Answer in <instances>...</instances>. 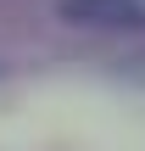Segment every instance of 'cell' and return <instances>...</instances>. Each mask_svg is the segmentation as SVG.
Segmentation results:
<instances>
[{
    "label": "cell",
    "instance_id": "obj_1",
    "mask_svg": "<svg viewBox=\"0 0 145 151\" xmlns=\"http://www.w3.org/2000/svg\"><path fill=\"white\" fill-rule=\"evenodd\" d=\"M56 17L101 34H145V0H56Z\"/></svg>",
    "mask_w": 145,
    "mask_h": 151
}]
</instances>
